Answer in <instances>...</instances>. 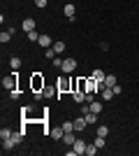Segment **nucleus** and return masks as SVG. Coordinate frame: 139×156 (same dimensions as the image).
I'll return each instance as SVG.
<instances>
[{
    "mask_svg": "<svg viewBox=\"0 0 139 156\" xmlns=\"http://www.w3.org/2000/svg\"><path fill=\"white\" fill-rule=\"evenodd\" d=\"M16 84H19V70H14L12 75H5V77H2V89H5V91H14Z\"/></svg>",
    "mask_w": 139,
    "mask_h": 156,
    "instance_id": "obj_2",
    "label": "nucleus"
},
{
    "mask_svg": "<svg viewBox=\"0 0 139 156\" xmlns=\"http://www.w3.org/2000/svg\"><path fill=\"white\" fill-rule=\"evenodd\" d=\"M56 89H58V98H60L63 93H72L74 89H77V82H72L67 75H63V77H58V82H56Z\"/></svg>",
    "mask_w": 139,
    "mask_h": 156,
    "instance_id": "obj_1",
    "label": "nucleus"
},
{
    "mask_svg": "<svg viewBox=\"0 0 139 156\" xmlns=\"http://www.w3.org/2000/svg\"><path fill=\"white\" fill-rule=\"evenodd\" d=\"M53 51H56V54H63V51H65V42H63V40L53 42Z\"/></svg>",
    "mask_w": 139,
    "mask_h": 156,
    "instance_id": "obj_17",
    "label": "nucleus"
},
{
    "mask_svg": "<svg viewBox=\"0 0 139 156\" xmlns=\"http://www.w3.org/2000/svg\"><path fill=\"white\" fill-rule=\"evenodd\" d=\"M86 154H88V156H95V154H98V144H95V142L88 144V147H86Z\"/></svg>",
    "mask_w": 139,
    "mask_h": 156,
    "instance_id": "obj_22",
    "label": "nucleus"
},
{
    "mask_svg": "<svg viewBox=\"0 0 139 156\" xmlns=\"http://www.w3.org/2000/svg\"><path fill=\"white\" fill-rule=\"evenodd\" d=\"M84 117H86L88 126H93V124H98V114H95V112H88V114H84Z\"/></svg>",
    "mask_w": 139,
    "mask_h": 156,
    "instance_id": "obj_18",
    "label": "nucleus"
},
{
    "mask_svg": "<svg viewBox=\"0 0 139 156\" xmlns=\"http://www.w3.org/2000/svg\"><path fill=\"white\" fill-rule=\"evenodd\" d=\"M93 77L98 79L100 84H104V77H107V72H104V70H100V68H98V70H93Z\"/></svg>",
    "mask_w": 139,
    "mask_h": 156,
    "instance_id": "obj_14",
    "label": "nucleus"
},
{
    "mask_svg": "<svg viewBox=\"0 0 139 156\" xmlns=\"http://www.w3.org/2000/svg\"><path fill=\"white\" fill-rule=\"evenodd\" d=\"M26 35H28L30 42H37V40H40V33H37V30H30V33H26Z\"/></svg>",
    "mask_w": 139,
    "mask_h": 156,
    "instance_id": "obj_23",
    "label": "nucleus"
},
{
    "mask_svg": "<svg viewBox=\"0 0 139 156\" xmlns=\"http://www.w3.org/2000/svg\"><path fill=\"white\" fill-rule=\"evenodd\" d=\"M63 130H74V121H65V124H63Z\"/></svg>",
    "mask_w": 139,
    "mask_h": 156,
    "instance_id": "obj_27",
    "label": "nucleus"
},
{
    "mask_svg": "<svg viewBox=\"0 0 139 156\" xmlns=\"http://www.w3.org/2000/svg\"><path fill=\"white\" fill-rule=\"evenodd\" d=\"M42 93H44V98H51V96H58V89H51V86H44V89H42Z\"/></svg>",
    "mask_w": 139,
    "mask_h": 156,
    "instance_id": "obj_16",
    "label": "nucleus"
},
{
    "mask_svg": "<svg viewBox=\"0 0 139 156\" xmlns=\"http://www.w3.org/2000/svg\"><path fill=\"white\" fill-rule=\"evenodd\" d=\"M60 65H63V58H60V56H56V58H53V68H60Z\"/></svg>",
    "mask_w": 139,
    "mask_h": 156,
    "instance_id": "obj_31",
    "label": "nucleus"
},
{
    "mask_svg": "<svg viewBox=\"0 0 139 156\" xmlns=\"http://www.w3.org/2000/svg\"><path fill=\"white\" fill-rule=\"evenodd\" d=\"M95 144H98V149H102V147H104V137L98 135V137H95Z\"/></svg>",
    "mask_w": 139,
    "mask_h": 156,
    "instance_id": "obj_28",
    "label": "nucleus"
},
{
    "mask_svg": "<svg viewBox=\"0 0 139 156\" xmlns=\"http://www.w3.org/2000/svg\"><path fill=\"white\" fill-rule=\"evenodd\" d=\"M9 65H12V70H19L21 68V58L19 56H12V58H9Z\"/></svg>",
    "mask_w": 139,
    "mask_h": 156,
    "instance_id": "obj_19",
    "label": "nucleus"
},
{
    "mask_svg": "<svg viewBox=\"0 0 139 156\" xmlns=\"http://www.w3.org/2000/svg\"><path fill=\"white\" fill-rule=\"evenodd\" d=\"M63 14H65L67 19H74V16H77V7H74L72 2H67V5L63 7Z\"/></svg>",
    "mask_w": 139,
    "mask_h": 156,
    "instance_id": "obj_7",
    "label": "nucleus"
},
{
    "mask_svg": "<svg viewBox=\"0 0 139 156\" xmlns=\"http://www.w3.org/2000/svg\"><path fill=\"white\" fill-rule=\"evenodd\" d=\"M104 86H116V75H107L104 77Z\"/></svg>",
    "mask_w": 139,
    "mask_h": 156,
    "instance_id": "obj_21",
    "label": "nucleus"
},
{
    "mask_svg": "<svg viewBox=\"0 0 139 156\" xmlns=\"http://www.w3.org/2000/svg\"><path fill=\"white\" fill-rule=\"evenodd\" d=\"M44 56H46V58H56V51H53V47H49V49H46V51H44Z\"/></svg>",
    "mask_w": 139,
    "mask_h": 156,
    "instance_id": "obj_26",
    "label": "nucleus"
},
{
    "mask_svg": "<svg viewBox=\"0 0 139 156\" xmlns=\"http://www.w3.org/2000/svg\"><path fill=\"white\" fill-rule=\"evenodd\" d=\"M100 96H102V100H111L116 93H114V86H104L102 84V89H100Z\"/></svg>",
    "mask_w": 139,
    "mask_h": 156,
    "instance_id": "obj_6",
    "label": "nucleus"
},
{
    "mask_svg": "<svg viewBox=\"0 0 139 156\" xmlns=\"http://www.w3.org/2000/svg\"><path fill=\"white\" fill-rule=\"evenodd\" d=\"M12 133H14V130H9V128H2V130H0V140H7V137H12Z\"/></svg>",
    "mask_w": 139,
    "mask_h": 156,
    "instance_id": "obj_24",
    "label": "nucleus"
},
{
    "mask_svg": "<svg viewBox=\"0 0 139 156\" xmlns=\"http://www.w3.org/2000/svg\"><path fill=\"white\" fill-rule=\"evenodd\" d=\"M86 126H88V121H86V117H84V114L74 119V130H84Z\"/></svg>",
    "mask_w": 139,
    "mask_h": 156,
    "instance_id": "obj_8",
    "label": "nucleus"
},
{
    "mask_svg": "<svg viewBox=\"0 0 139 156\" xmlns=\"http://www.w3.org/2000/svg\"><path fill=\"white\" fill-rule=\"evenodd\" d=\"M37 42H40V44L44 47V49H49V47H53V40L49 37V35H40V40H37Z\"/></svg>",
    "mask_w": 139,
    "mask_h": 156,
    "instance_id": "obj_12",
    "label": "nucleus"
},
{
    "mask_svg": "<svg viewBox=\"0 0 139 156\" xmlns=\"http://www.w3.org/2000/svg\"><path fill=\"white\" fill-rule=\"evenodd\" d=\"M46 2H49V0H35V5L40 7V9H44V7H46Z\"/></svg>",
    "mask_w": 139,
    "mask_h": 156,
    "instance_id": "obj_30",
    "label": "nucleus"
},
{
    "mask_svg": "<svg viewBox=\"0 0 139 156\" xmlns=\"http://www.w3.org/2000/svg\"><path fill=\"white\" fill-rule=\"evenodd\" d=\"M86 147H88V144L84 142V140H74V144H72V149H74V154H77V156L86 154Z\"/></svg>",
    "mask_w": 139,
    "mask_h": 156,
    "instance_id": "obj_5",
    "label": "nucleus"
},
{
    "mask_svg": "<svg viewBox=\"0 0 139 156\" xmlns=\"http://www.w3.org/2000/svg\"><path fill=\"white\" fill-rule=\"evenodd\" d=\"M14 147H16V142H14L12 137H7V140H2V149H5V151H12Z\"/></svg>",
    "mask_w": 139,
    "mask_h": 156,
    "instance_id": "obj_15",
    "label": "nucleus"
},
{
    "mask_svg": "<svg viewBox=\"0 0 139 156\" xmlns=\"http://www.w3.org/2000/svg\"><path fill=\"white\" fill-rule=\"evenodd\" d=\"M44 75H42V72H33V75H30V89H33V93L35 91H42V89H44Z\"/></svg>",
    "mask_w": 139,
    "mask_h": 156,
    "instance_id": "obj_3",
    "label": "nucleus"
},
{
    "mask_svg": "<svg viewBox=\"0 0 139 156\" xmlns=\"http://www.w3.org/2000/svg\"><path fill=\"white\" fill-rule=\"evenodd\" d=\"M95 133H98V135H102V137H107V133H109V128H107V126L102 124V126H98V130H95Z\"/></svg>",
    "mask_w": 139,
    "mask_h": 156,
    "instance_id": "obj_25",
    "label": "nucleus"
},
{
    "mask_svg": "<svg viewBox=\"0 0 139 156\" xmlns=\"http://www.w3.org/2000/svg\"><path fill=\"white\" fill-rule=\"evenodd\" d=\"M74 140H77V135H74V130H67L65 135H63V142H65V144H70V147L74 144Z\"/></svg>",
    "mask_w": 139,
    "mask_h": 156,
    "instance_id": "obj_11",
    "label": "nucleus"
},
{
    "mask_svg": "<svg viewBox=\"0 0 139 156\" xmlns=\"http://www.w3.org/2000/svg\"><path fill=\"white\" fill-rule=\"evenodd\" d=\"M19 96H21V91H19V89H14V91H9V98H12V100H16Z\"/></svg>",
    "mask_w": 139,
    "mask_h": 156,
    "instance_id": "obj_29",
    "label": "nucleus"
},
{
    "mask_svg": "<svg viewBox=\"0 0 139 156\" xmlns=\"http://www.w3.org/2000/svg\"><path fill=\"white\" fill-rule=\"evenodd\" d=\"M49 135L53 137V140H63V135H65V130H63V126H58V128H51V133Z\"/></svg>",
    "mask_w": 139,
    "mask_h": 156,
    "instance_id": "obj_10",
    "label": "nucleus"
},
{
    "mask_svg": "<svg viewBox=\"0 0 139 156\" xmlns=\"http://www.w3.org/2000/svg\"><path fill=\"white\" fill-rule=\"evenodd\" d=\"M21 28H23V33H30V30H35V19H23Z\"/></svg>",
    "mask_w": 139,
    "mask_h": 156,
    "instance_id": "obj_9",
    "label": "nucleus"
},
{
    "mask_svg": "<svg viewBox=\"0 0 139 156\" xmlns=\"http://www.w3.org/2000/svg\"><path fill=\"white\" fill-rule=\"evenodd\" d=\"M9 40H12V33H9V30H2V33H0V42H2V44H7Z\"/></svg>",
    "mask_w": 139,
    "mask_h": 156,
    "instance_id": "obj_20",
    "label": "nucleus"
},
{
    "mask_svg": "<svg viewBox=\"0 0 139 156\" xmlns=\"http://www.w3.org/2000/svg\"><path fill=\"white\" fill-rule=\"evenodd\" d=\"M88 105H91V112H95V114H100V112H102V103H100V100H95V98H93Z\"/></svg>",
    "mask_w": 139,
    "mask_h": 156,
    "instance_id": "obj_13",
    "label": "nucleus"
},
{
    "mask_svg": "<svg viewBox=\"0 0 139 156\" xmlns=\"http://www.w3.org/2000/svg\"><path fill=\"white\" fill-rule=\"evenodd\" d=\"M74 70H77V58H63L60 72H63V75H72Z\"/></svg>",
    "mask_w": 139,
    "mask_h": 156,
    "instance_id": "obj_4",
    "label": "nucleus"
}]
</instances>
